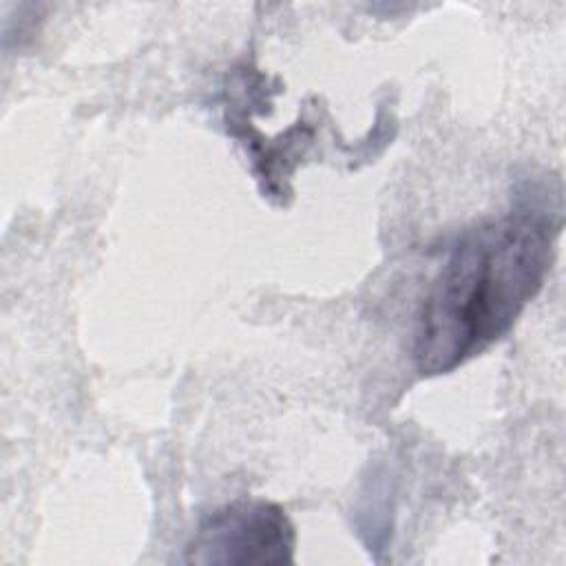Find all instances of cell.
I'll return each instance as SVG.
<instances>
[{
  "label": "cell",
  "mask_w": 566,
  "mask_h": 566,
  "mask_svg": "<svg viewBox=\"0 0 566 566\" xmlns=\"http://www.w3.org/2000/svg\"><path fill=\"white\" fill-rule=\"evenodd\" d=\"M294 524L268 500H234L208 513L186 546L188 564H292Z\"/></svg>",
  "instance_id": "cell-2"
},
{
  "label": "cell",
  "mask_w": 566,
  "mask_h": 566,
  "mask_svg": "<svg viewBox=\"0 0 566 566\" xmlns=\"http://www.w3.org/2000/svg\"><path fill=\"white\" fill-rule=\"evenodd\" d=\"M559 228V203H522L455 241L418 318L420 376L449 374L509 334L544 285Z\"/></svg>",
  "instance_id": "cell-1"
}]
</instances>
